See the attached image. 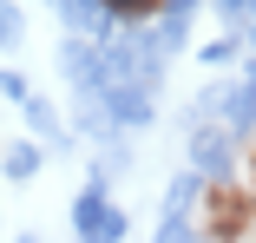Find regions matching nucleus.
Instances as JSON below:
<instances>
[{"instance_id":"nucleus-1","label":"nucleus","mask_w":256,"mask_h":243,"mask_svg":"<svg viewBox=\"0 0 256 243\" xmlns=\"http://www.w3.org/2000/svg\"><path fill=\"white\" fill-rule=\"evenodd\" d=\"M243 184H250V204H256V144H250V178Z\"/></svg>"}]
</instances>
